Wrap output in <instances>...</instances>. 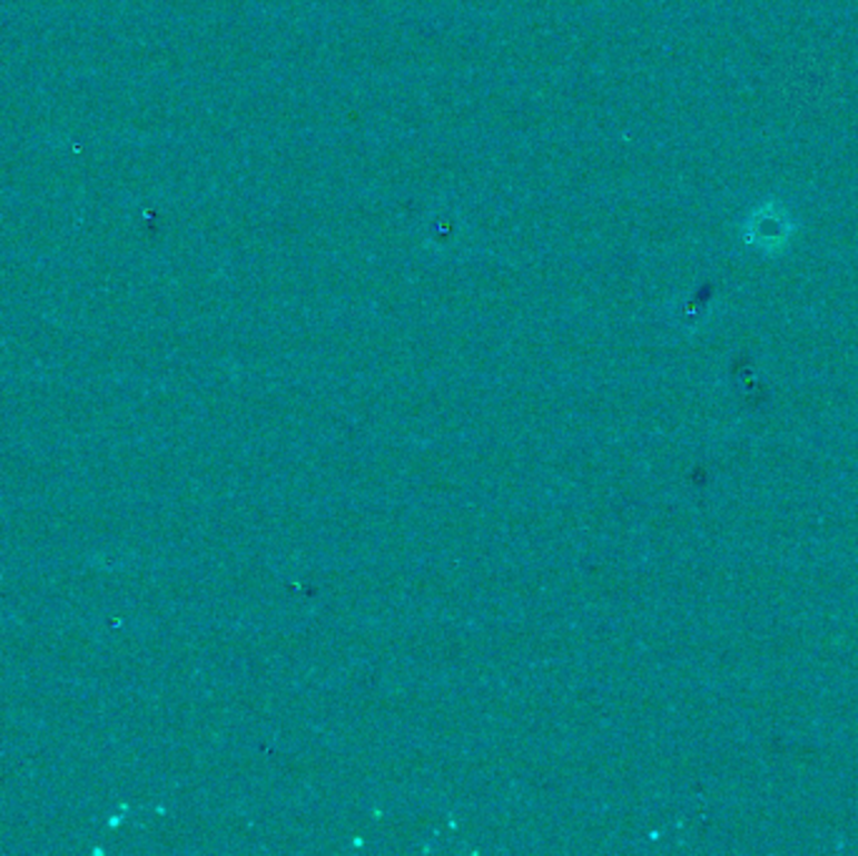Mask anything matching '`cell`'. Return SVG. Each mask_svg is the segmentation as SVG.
<instances>
[{"label":"cell","instance_id":"6da1fadb","mask_svg":"<svg viewBox=\"0 0 858 856\" xmlns=\"http://www.w3.org/2000/svg\"><path fill=\"white\" fill-rule=\"evenodd\" d=\"M791 229V224L778 209H763L756 214L751 224V242L756 244H781L786 242V234Z\"/></svg>","mask_w":858,"mask_h":856}]
</instances>
